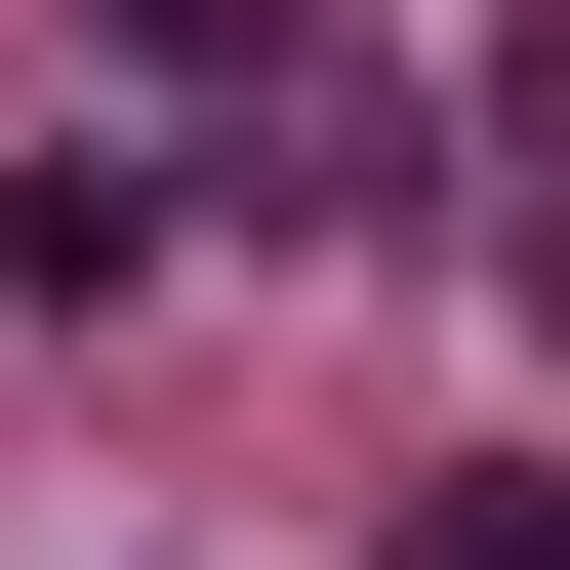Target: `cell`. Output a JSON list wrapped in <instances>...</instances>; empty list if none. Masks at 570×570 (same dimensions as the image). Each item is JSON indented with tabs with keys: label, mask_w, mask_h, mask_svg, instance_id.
Returning <instances> with one entry per match:
<instances>
[{
	"label": "cell",
	"mask_w": 570,
	"mask_h": 570,
	"mask_svg": "<svg viewBox=\"0 0 570 570\" xmlns=\"http://www.w3.org/2000/svg\"><path fill=\"white\" fill-rule=\"evenodd\" d=\"M0 285H41V326H82V285H164V122H41V164H0Z\"/></svg>",
	"instance_id": "cell-1"
},
{
	"label": "cell",
	"mask_w": 570,
	"mask_h": 570,
	"mask_svg": "<svg viewBox=\"0 0 570 570\" xmlns=\"http://www.w3.org/2000/svg\"><path fill=\"white\" fill-rule=\"evenodd\" d=\"M489 285H530V326H570V0H530V41H489Z\"/></svg>",
	"instance_id": "cell-2"
},
{
	"label": "cell",
	"mask_w": 570,
	"mask_h": 570,
	"mask_svg": "<svg viewBox=\"0 0 570 570\" xmlns=\"http://www.w3.org/2000/svg\"><path fill=\"white\" fill-rule=\"evenodd\" d=\"M407 570H570V489H530V449H489V489H407Z\"/></svg>",
	"instance_id": "cell-3"
}]
</instances>
